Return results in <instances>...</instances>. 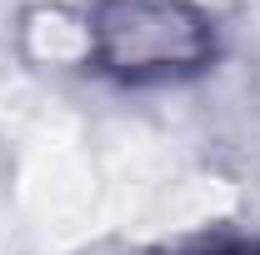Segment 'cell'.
Instances as JSON below:
<instances>
[{
	"label": "cell",
	"instance_id": "obj_1",
	"mask_svg": "<svg viewBox=\"0 0 260 255\" xmlns=\"http://www.w3.org/2000/svg\"><path fill=\"white\" fill-rule=\"evenodd\" d=\"M85 60L120 85H180L220 55V25L200 0H90Z\"/></svg>",
	"mask_w": 260,
	"mask_h": 255
},
{
	"label": "cell",
	"instance_id": "obj_2",
	"mask_svg": "<svg viewBox=\"0 0 260 255\" xmlns=\"http://www.w3.org/2000/svg\"><path fill=\"white\" fill-rule=\"evenodd\" d=\"M175 255H260V235H245V230H210V235L190 240L185 250H175Z\"/></svg>",
	"mask_w": 260,
	"mask_h": 255
},
{
	"label": "cell",
	"instance_id": "obj_3",
	"mask_svg": "<svg viewBox=\"0 0 260 255\" xmlns=\"http://www.w3.org/2000/svg\"><path fill=\"white\" fill-rule=\"evenodd\" d=\"M130 255H170V250H130Z\"/></svg>",
	"mask_w": 260,
	"mask_h": 255
}]
</instances>
